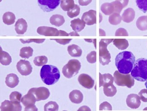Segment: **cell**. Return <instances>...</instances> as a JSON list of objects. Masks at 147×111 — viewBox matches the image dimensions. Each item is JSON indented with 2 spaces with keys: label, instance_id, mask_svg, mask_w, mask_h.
<instances>
[{
  "label": "cell",
  "instance_id": "6da1fadb",
  "mask_svg": "<svg viewBox=\"0 0 147 111\" xmlns=\"http://www.w3.org/2000/svg\"><path fill=\"white\" fill-rule=\"evenodd\" d=\"M136 58L131 52L123 51L117 54L115 58V65L118 72L123 74L131 72L135 62Z\"/></svg>",
  "mask_w": 147,
  "mask_h": 111
},
{
  "label": "cell",
  "instance_id": "7a4b0ae2",
  "mask_svg": "<svg viewBox=\"0 0 147 111\" xmlns=\"http://www.w3.org/2000/svg\"><path fill=\"white\" fill-rule=\"evenodd\" d=\"M41 79L47 85L54 84L59 80L60 72L57 67L51 65H44L40 72Z\"/></svg>",
  "mask_w": 147,
  "mask_h": 111
},
{
  "label": "cell",
  "instance_id": "3957f363",
  "mask_svg": "<svg viewBox=\"0 0 147 111\" xmlns=\"http://www.w3.org/2000/svg\"><path fill=\"white\" fill-rule=\"evenodd\" d=\"M131 75L134 79L138 81L141 82L147 81V59L142 58L136 61L131 71Z\"/></svg>",
  "mask_w": 147,
  "mask_h": 111
},
{
  "label": "cell",
  "instance_id": "277c9868",
  "mask_svg": "<svg viewBox=\"0 0 147 111\" xmlns=\"http://www.w3.org/2000/svg\"><path fill=\"white\" fill-rule=\"evenodd\" d=\"M113 40V39H102L99 42V61L102 65H109L111 62V56L107 49V46Z\"/></svg>",
  "mask_w": 147,
  "mask_h": 111
},
{
  "label": "cell",
  "instance_id": "5b68a950",
  "mask_svg": "<svg viewBox=\"0 0 147 111\" xmlns=\"http://www.w3.org/2000/svg\"><path fill=\"white\" fill-rule=\"evenodd\" d=\"M80 68L81 64L78 60L77 59L70 60L63 67V74L67 78H71L78 74Z\"/></svg>",
  "mask_w": 147,
  "mask_h": 111
},
{
  "label": "cell",
  "instance_id": "8992f818",
  "mask_svg": "<svg viewBox=\"0 0 147 111\" xmlns=\"http://www.w3.org/2000/svg\"><path fill=\"white\" fill-rule=\"evenodd\" d=\"M114 79L115 84L119 86H126L131 88L134 85V78L129 74H123L116 71L114 74Z\"/></svg>",
  "mask_w": 147,
  "mask_h": 111
},
{
  "label": "cell",
  "instance_id": "52a82bcc",
  "mask_svg": "<svg viewBox=\"0 0 147 111\" xmlns=\"http://www.w3.org/2000/svg\"><path fill=\"white\" fill-rule=\"evenodd\" d=\"M36 99L33 94L28 91L26 95L22 98L21 103L25 107V111H38L35 106Z\"/></svg>",
  "mask_w": 147,
  "mask_h": 111
},
{
  "label": "cell",
  "instance_id": "ba28073f",
  "mask_svg": "<svg viewBox=\"0 0 147 111\" xmlns=\"http://www.w3.org/2000/svg\"><path fill=\"white\" fill-rule=\"evenodd\" d=\"M28 92L33 94L37 101L46 100L49 98L50 95L49 90L45 87L31 88Z\"/></svg>",
  "mask_w": 147,
  "mask_h": 111
},
{
  "label": "cell",
  "instance_id": "9c48e42d",
  "mask_svg": "<svg viewBox=\"0 0 147 111\" xmlns=\"http://www.w3.org/2000/svg\"><path fill=\"white\" fill-rule=\"evenodd\" d=\"M61 0H38V3L40 9L44 11L51 12L57 8Z\"/></svg>",
  "mask_w": 147,
  "mask_h": 111
},
{
  "label": "cell",
  "instance_id": "30bf717a",
  "mask_svg": "<svg viewBox=\"0 0 147 111\" xmlns=\"http://www.w3.org/2000/svg\"><path fill=\"white\" fill-rule=\"evenodd\" d=\"M16 68L22 76H28L31 74L32 71V67L30 62L25 60H20L17 63Z\"/></svg>",
  "mask_w": 147,
  "mask_h": 111
},
{
  "label": "cell",
  "instance_id": "8fae6325",
  "mask_svg": "<svg viewBox=\"0 0 147 111\" xmlns=\"http://www.w3.org/2000/svg\"><path fill=\"white\" fill-rule=\"evenodd\" d=\"M37 33L40 35L45 36H59V30L57 29L52 27H40L37 30Z\"/></svg>",
  "mask_w": 147,
  "mask_h": 111
},
{
  "label": "cell",
  "instance_id": "7c38bea8",
  "mask_svg": "<svg viewBox=\"0 0 147 111\" xmlns=\"http://www.w3.org/2000/svg\"><path fill=\"white\" fill-rule=\"evenodd\" d=\"M78 81L81 85L88 89L92 88L95 84V81L88 74H82L78 78Z\"/></svg>",
  "mask_w": 147,
  "mask_h": 111
},
{
  "label": "cell",
  "instance_id": "4fadbf2b",
  "mask_svg": "<svg viewBox=\"0 0 147 111\" xmlns=\"http://www.w3.org/2000/svg\"><path fill=\"white\" fill-rule=\"evenodd\" d=\"M22 107L20 103H13L8 100L3 102L1 105V111H21Z\"/></svg>",
  "mask_w": 147,
  "mask_h": 111
},
{
  "label": "cell",
  "instance_id": "5bb4252c",
  "mask_svg": "<svg viewBox=\"0 0 147 111\" xmlns=\"http://www.w3.org/2000/svg\"><path fill=\"white\" fill-rule=\"evenodd\" d=\"M81 20L88 26L96 24V10H91L85 12L83 14Z\"/></svg>",
  "mask_w": 147,
  "mask_h": 111
},
{
  "label": "cell",
  "instance_id": "9a60e30c",
  "mask_svg": "<svg viewBox=\"0 0 147 111\" xmlns=\"http://www.w3.org/2000/svg\"><path fill=\"white\" fill-rule=\"evenodd\" d=\"M126 103L127 106L131 109H138L141 105L140 98L137 94H130L128 96Z\"/></svg>",
  "mask_w": 147,
  "mask_h": 111
},
{
  "label": "cell",
  "instance_id": "2e32d148",
  "mask_svg": "<svg viewBox=\"0 0 147 111\" xmlns=\"http://www.w3.org/2000/svg\"><path fill=\"white\" fill-rule=\"evenodd\" d=\"M16 31L18 35H23L27 30L28 24L23 18L18 19L15 25Z\"/></svg>",
  "mask_w": 147,
  "mask_h": 111
},
{
  "label": "cell",
  "instance_id": "e0dca14e",
  "mask_svg": "<svg viewBox=\"0 0 147 111\" xmlns=\"http://www.w3.org/2000/svg\"><path fill=\"white\" fill-rule=\"evenodd\" d=\"M5 83L8 87L11 88H14L19 84V78L14 74H8L6 78Z\"/></svg>",
  "mask_w": 147,
  "mask_h": 111
},
{
  "label": "cell",
  "instance_id": "ac0fdd59",
  "mask_svg": "<svg viewBox=\"0 0 147 111\" xmlns=\"http://www.w3.org/2000/svg\"><path fill=\"white\" fill-rule=\"evenodd\" d=\"M84 96L82 93L78 90L72 91L69 94V99L74 104H80L82 103Z\"/></svg>",
  "mask_w": 147,
  "mask_h": 111
},
{
  "label": "cell",
  "instance_id": "d6986e66",
  "mask_svg": "<svg viewBox=\"0 0 147 111\" xmlns=\"http://www.w3.org/2000/svg\"><path fill=\"white\" fill-rule=\"evenodd\" d=\"M135 17V12L132 8H128L124 10L122 16V19L124 22L129 23L134 20Z\"/></svg>",
  "mask_w": 147,
  "mask_h": 111
},
{
  "label": "cell",
  "instance_id": "ffe728a7",
  "mask_svg": "<svg viewBox=\"0 0 147 111\" xmlns=\"http://www.w3.org/2000/svg\"><path fill=\"white\" fill-rule=\"evenodd\" d=\"M114 78L109 74H102L99 73V87L103 86L105 85L113 84Z\"/></svg>",
  "mask_w": 147,
  "mask_h": 111
},
{
  "label": "cell",
  "instance_id": "44dd1931",
  "mask_svg": "<svg viewBox=\"0 0 147 111\" xmlns=\"http://www.w3.org/2000/svg\"><path fill=\"white\" fill-rule=\"evenodd\" d=\"M71 27L75 32H79L84 29L85 27V22L79 18L74 19L71 21Z\"/></svg>",
  "mask_w": 147,
  "mask_h": 111
},
{
  "label": "cell",
  "instance_id": "7402d4cb",
  "mask_svg": "<svg viewBox=\"0 0 147 111\" xmlns=\"http://www.w3.org/2000/svg\"><path fill=\"white\" fill-rule=\"evenodd\" d=\"M68 52L69 54L74 57H79L81 56L82 54V49L76 45H70L68 47Z\"/></svg>",
  "mask_w": 147,
  "mask_h": 111
},
{
  "label": "cell",
  "instance_id": "603a6c76",
  "mask_svg": "<svg viewBox=\"0 0 147 111\" xmlns=\"http://www.w3.org/2000/svg\"><path fill=\"white\" fill-rule=\"evenodd\" d=\"M50 21L52 25L57 27L62 26L65 22L63 16L59 14L53 15L50 18Z\"/></svg>",
  "mask_w": 147,
  "mask_h": 111
},
{
  "label": "cell",
  "instance_id": "cb8c5ba5",
  "mask_svg": "<svg viewBox=\"0 0 147 111\" xmlns=\"http://www.w3.org/2000/svg\"><path fill=\"white\" fill-rule=\"evenodd\" d=\"M103 86L104 93L107 97H114L116 94L117 90L116 87L113 85V84L105 85Z\"/></svg>",
  "mask_w": 147,
  "mask_h": 111
},
{
  "label": "cell",
  "instance_id": "d4e9b609",
  "mask_svg": "<svg viewBox=\"0 0 147 111\" xmlns=\"http://www.w3.org/2000/svg\"><path fill=\"white\" fill-rule=\"evenodd\" d=\"M101 10L106 15H110L115 13V8L112 3H105L101 6Z\"/></svg>",
  "mask_w": 147,
  "mask_h": 111
},
{
  "label": "cell",
  "instance_id": "484cf974",
  "mask_svg": "<svg viewBox=\"0 0 147 111\" xmlns=\"http://www.w3.org/2000/svg\"><path fill=\"white\" fill-rule=\"evenodd\" d=\"M15 15L12 12H6L3 16V21L5 24L7 25L13 24L15 22Z\"/></svg>",
  "mask_w": 147,
  "mask_h": 111
},
{
  "label": "cell",
  "instance_id": "4316f807",
  "mask_svg": "<svg viewBox=\"0 0 147 111\" xmlns=\"http://www.w3.org/2000/svg\"><path fill=\"white\" fill-rule=\"evenodd\" d=\"M0 61L2 65H9L12 62V58L7 52L2 51L1 48V49L0 54Z\"/></svg>",
  "mask_w": 147,
  "mask_h": 111
},
{
  "label": "cell",
  "instance_id": "83f0119b",
  "mask_svg": "<svg viewBox=\"0 0 147 111\" xmlns=\"http://www.w3.org/2000/svg\"><path fill=\"white\" fill-rule=\"evenodd\" d=\"M113 43L120 50H125L129 46L128 42L126 39H115L113 40Z\"/></svg>",
  "mask_w": 147,
  "mask_h": 111
},
{
  "label": "cell",
  "instance_id": "f1b7e54d",
  "mask_svg": "<svg viewBox=\"0 0 147 111\" xmlns=\"http://www.w3.org/2000/svg\"><path fill=\"white\" fill-rule=\"evenodd\" d=\"M136 26L140 30H147V16H143L138 18L136 21Z\"/></svg>",
  "mask_w": 147,
  "mask_h": 111
},
{
  "label": "cell",
  "instance_id": "f546056e",
  "mask_svg": "<svg viewBox=\"0 0 147 111\" xmlns=\"http://www.w3.org/2000/svg\"><path fill=\"white\" fill-rule=\"evenodd\" d=\"M74 5V0H61L60 7L64 11H69L73 8Z\"/></svg>",
  "mask_w": 147,
  "mask_h": 111
},
{
  "label": "cell",
  "instance_id": "4dcf8cb0",
  "mask_svg": "<svg viewBox=\"0 0 147 111\" xmlns=\"http://www.w3.org/2000/svg\"><path fill=\"white\" fill-rule=\"evenodd\" d=\"M33 51V49L31 47L22 48L20 51V56L24 59H29L32 56Z\"/></svg>",
  "mask_w": 147,
  "mask_h": 111
},
{
  "label": "cell",
  "instance_id": "1f68e13d",
  "mask_svg": "<svg viewBox=\"0 0 147 111\" xmlns=\"http://www.w3.org/2000/svg\"><path fill=\"white\" fill-rule=\"evenodd\" d=\"M121 20L122 17L118 13H113L109 17V22L112 25H118L121 23Z\"/></svg>",
  "mask_w": 147,
  "mask_h": 111
},
{
  "label": "cell",
  "instance_id": "d6a6232c",
  "mask_svg": "<svg viewBox=\"0 0 147 111\" xmlns=\"http://www.w3.org/2000/svg\"><path fill=\"white\" fill-rule=\"evenodd\" d=\"M34 65L40 67L46 64L48 62V59L46 56H37L34 60Z\"/></svg>",
  "mask_w": 147,
  "mask_h": 111
},
{
  "label": "cell",
  "instance_id": "836d02e7",
  "mask_svg": "<svg viewBox=\"0 0 147 111\" xmlns=\"http://www.w3.org/2000/svg\"><path fill=\"white\" fill-rule=\"evenodd\" d=\"M45 111H57L59 110V106L56 102L50 101L46 104L44 107Z\"/></svg>",
  "mask_w": 147,
  "mask_h": 111
},
{
  "label": "cell",
  "instance_id": "e575fe53",
  "mask_svg": "<svg viewBox=\"0 0 147 111\" xmlns=\"http://www.w3.org/2000/svg\"><path fill=\"white\" fill-rule=\"evenodd\" d=\"M10 101L13 103H20L21 102L22 94L17 91L13 92L9 95Z\"/></svg>",
  "mask_w": 147,
  "mask_h": 111
},
{
  "label": "cell",
  "instance_id": "d590c367",
  "mask_svg": "<svg viewBox=\"0 0 147 111\" xmlns=\"http://www.w3.org/2000/svg\"><path fill=\"white\" fill-rule=\"evenodd\" d=\"M80 7L78 5L75 4L73 9L67 12V15L71 18L76 17L79 15L80 13Z\"/></svg>",
  "mask_w": 147,
  "mask_h": 111
},
{
  "label": "cell",
  "instance_id": "8d00e7d4",
  "mask_svg": "<svg viewBox=\"0 0 147 111\" xmlns=\"http://www.w3.org/2000/svg\"><path fill=\"white\" fill-rule=\"evenodd\" d=\"M136 4L139 8L143 13L147 12V0H136Z\"/></svg>",
  "mask_w": 147,
  "mask_h": 111
},
{
  "label": "cell",
  "instance_id": "74e56055",
  "mask_svg": "<svg viewBox=\"0 0 147 111\" xmlns=\"http://www.w3.org/2000/svg\"><path fill=\"white\" fill-rule=\"evenodd\" d=\"M87 61L90 64H94L96 62V52L92 51L88 54L86 56Z\"/></svg>",
  "mask_w": 147,
  "mask_h": 111
},
{
  "label": "cell",
  "instance_id": "f35d334b",
  "mask_svg": "<svg viewBox=\"0 0 147 111\" xmlns=\"http://www.w3.org/2000/svg\"><path fill=\"white\" fill-rule=\"evenodd\" d=\"M111 3L114 5V7H115V13L120 14L121 11H122L123 9V7L122 4L120 2L118 1H116V0L115 1H113Z\"/></svg>",
  "mask_w": 147,
  "mask_h": 111
},
{
  "label": "cell",
  "instance_id": "ab89813d",
  "mask_svg": "<svg viewBox=\"0 0 147 111\" xmlns=\"http://www.w3.org/2000/svg\"><path fill=\"white\" fill-rule=\"evenodd\" d=\"M99 110H112V106L108 102H103L100 104Z\"/></svg>",
  "mask_w": 147,
  "mask_h": 111
},
{
  "label": "cell",
  "instance_id": "60d3db41",
  "mask_svg": "<svg viewBox=\"0 0 147 111\" xmlns=\"http://www.w3.org/2000/svg\"><path fill=\"white\" fill-rule=\"evenodd\" d=\"M45 40V39H20L22 43H29L30 42H35L37 43H42Z\"/></svg>",
  "mask_w": 147,
  "mask_h": 111
},
{
  "label": "cell",
  "instance_id": "b9f144b4",
  "mask_svg": "<svg viewBox=\"0 0 147 111\" xmlns=\"http://www.w3.org/2000/svg\"><path fill=\"white\" fill-rule=\"evenodd\" d=\"M139 96L142 101L146 103L147 102V89L142 90L139 93Z\"/></svg>",
  "mask_w": 147,
  "mask_h": 111
},
{
  "label": "cell",
  "instance_id": "7bdbcfd3",
  "mask_svg": "<svg viewBox=\"0 0 147 111\" xmlns=\"http://www.w3.org/2000/svg\"><path fill=\"white\" fill-rule=\"evenodd\" d=\"M115 35L116 36H128L129 35L125 29L121 28L116 30Z\"/></svg>",
  "mask_w": 147,
  "mask_h": 111
},
{
  "label": "cell",
  "instance_id": "ee69618b",
  "mask_svg": "<svg viewBox=\"0 0 147 111\" xmlns=\"http://www.w3.org/2000/svg\"><path fill=\"white\" fill-rule=\"evenodd\" d=\"M55 40L58 43L62 45H66L69 43L70 42L71 40V39H51Z\"/></svg>",
  "mask_w": 147,
  "mask_h": 111
},
{
  "label": "cell",
  "instance_id": "f6af8a7d",
  "mask_svg": "<svg viewBox=\"0 0 147 111\" xmlns=\"http://www.w3.org/2000/svg\"><path fill=\"white\" fill-rule=\"evenodd\" d=\"M92 0H79L78 2L81 6H87L91 2Z\"/></svg>",
  "mask_w": 147,
  "mask_h": 111
},
{
  "label": "cell",
  "instance_id": "bcb514c9",
  "mask_svg": "<svg viewBox=\"0 0 147 111\" xmlns=\"http://www.w3.org/2000/svg\"><path fill=\"white\" fill-rule=\"evenodd\" d=\"M116 1H118L120 2L122 4L123 8H124L127 6L129 0H116Z\"/></svg>",
  "mask_w": 147,
  "mask_h": 111
},
{
  "label": "cell",
  "instance_id": "7dc6e473",
  "mask_svg": "<svg viewBox=\"0 0 147 111\" xmlns=\"http://www.w3.org/2000/svg\"><path fill=\"white\" fill-rule=\"evenodd\" d=\"M59 36H69V34L67 33L66 32L63 30H59Z\"/></svg>",
  "mask_w": 147,
  "mask_h": 111
},
{
  "label": "cell",
  "instance_id": "c3c4849f",
  "mask_svg": "<svg viewBox=\"0 0 147 111\" xmlns=\"http://www.w3.org/2000/svg\"><path fill=\"white\" fill-rule=\"evenodd\" d=\"M90 110V109H89V107H87L86 106H82V107H80L78 110Z\"/></svg>",
  "mask_w": 147,
  "mask_h": 111
},
{
  "label": "cell",
  "instance_id": "681fc988",
  "mask_svg": "<svg viewBox=\"0 0 147 111\" xmlns=\"http://www.w3.org/2000/svg\"><path fill=\"white\" fill-rule=\"evenodd\" d=\"M69 35L71 36H80L77 33V32H73L69 34Z\"/></svg>",
  "mask_w": 147,
  "mask_h": 111
},
{
  "label": "cell",
  "instance_id": "f907efd6",
  "mask_svg": "<svg viewBox=\"0 0 147 111\" xmlns=\"http://www.w3.org/2000/svg\"><path fill=\"white\" fill-rule=\"evenodd\" d=\"M101 31H102V32H101V31H100V35L101 36V35H105V33L103 30L101 29Z\"/></svg>",
  "mask_w": 147,
  "mask_h": 111
},
{
  "label": "cell",
  "instance_id": "816d5d0a",
  "mask_svg": "<svg viewBox=\"0 0 147 111\" xmlns=\"http://www.w3.org/2000/svg\"><path fill=\"white\" fill-rule=\"evenodd\" d=\"M145 86H146V87L147 89V80L146 83H145Z\"/></svg>",
  "mask_w": 147,
  "mask_h": 111
}]
</instances>
